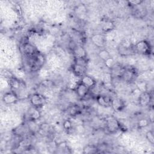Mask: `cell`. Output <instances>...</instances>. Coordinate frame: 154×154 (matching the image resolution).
Returning a JSON list of instances; mask_svg holds the SVG:
<instances>
[{
    "label": "cell",
    "instance_id": "obj_10",
    "mask_svg": "<svg viewBox=\"0 0 154 154\" xmlns=\"http://www.w3.org/2000/svg\"><path fill=\"white\" fill-rule=\"evenodd\" d=\"M79 82L87 86L90 89L94 87L96 84V80L91 76L87 75H85L82 76Z\"/></svg>",
    "mask_w": 154,
    "mask_h": 154
},
{
    "label": "cell",
    "instance_id": "obj_11",
    "mask_svg": "<svg viewBox=\"0 0 154 154\" xmlns=\"http://www.w3.org/2000/svg\"><path fill=\"white\" fill-rule=\"evenodd\" d=\"M73 54L75 58H87V51L81 46H76L73 50Z\"/></svg>",
    "mask_w": 154,
    "mask_h": 154
},
{
    "label": "cell",
    "instance_id": "obj_24",
    "mask_svg": "<svg viewBox=\"0 0 154 154\" xmlns=\"http://www.w3.org/2000/svg\"><path fill=\"white\" fill-rule=\"evenodd\" d=\"M74 63L86 67L87 64V58H75Z\"/></svg>",
    "mask_w": 154,
    "mask_h": 154
},
{
    "label": "cell",
    "instance_id": "obj_16",
    "mask_svg": "<svg viewBox=\"0 0 154 154\" xmlns=\"http://www.w3.org/2000/svg\"><path fill=\"white\" fill-rule=\"evenodd\" d=\"M41 116V114L38 108H36L35 107L32 108V111H31L29 114V119L31 121H36L38 120Z\"/></svg>",
    "mask_w": 154,
    "mask_h": 154
},
{
    "label": "cell",
    "instance_id": "obj_9",
    "mask_svg": "<svg viewBox=\"0 0 154 154\" xmlns=\"http://www.w3.org/2000/svg\"><path fill=\"white\" fill-rule=\"evenodd\" d=\"M115 111H121L125 106V102L120 98H114L111 100V105Z\"/></svg>",
    "mask_w": 154,
    "mask_h": 154
},
{
    "label": "cell",
    "instance_id": "obj_14",
    "mask_svg": "<svg viewBox=\"0 0 154 154\" xmlns=\"http://www.w3.org/2000/svg\"><path fill=\"white\" fill-rule=\"evenodd\" d=\"M8 84L11 88L13 90H14H14L19 89L22 85L21 82H20L19 79L13 76H11V78H8Z\"/></svg>",
    "mask_w": 154,
    "mask_h": 154
},
{
    "label": "cell",
    "instance_id": "obj_12",
    "mask_svg": "<svg viewBox=\"0 0 154 154\" xmlns=\"http://www.w3.org/2000/svg\"><path fill=\"white\" fill-rule=\"evenodd\" d=\"M111 99L106 96L99 94L96 97V101L97 103L103 107H107L111 105Z\"/></svg>",
    "mask_w": 154,
    "mask_h": 154
},
{
    "label": "cell",
    "instance_id": "obj_26",
    "mask_svg": "<svg viewBox=\"0 0 154 154\" xmlns=\"http://www.w3.org/2000/svg\"><path fill=\"white\" fill-rule=\"evenodd\" d=\"M149 122L147 119H142L138 122V126L140 128H144L147 126L149 125Z\"/></svg>",
    "mask_w": 154,
    "mask_h": 154
},
{
    "label": "cell",
    "instance_id": "obj_4",
    "mask_svg": "<svg viewBox=\"0 0 154 154\" xmlns=\"http://www.w3.org/2000/svg\"><path fill=\"white\" fill-rule=\"evenodd\" d=\"M19 100V97L14 91H7L2 96V101L6 105H11L16 103Z\"/></svg>",
    "mask_w": 154,
    "mask_h": 154
},
{
    "label": "cell",
    "instance_id": "obj_2",
    "mask_svg": "<svg viewBox=\"0 0 154 154\" xmlns=\"http://www.w3.org/2000/svg\"><path fill=\"white\" fill-rule=\"evenodd\" d=\"M106 128L110 133H114L120 129V122L113 116L108 117L105 120Z\"/></svg>",
    "mask_w": 154,
    "mask_h": 154
},
{
    "label": "cell",
    "instance_id": "obj_21",
    "mask_svg": "<svg viewBox=\"0 0 154 154\" xmlns=\"http://www.w3.org/2000/svg\"><path fill=\"white\" fill-rule=\"evenodd\" d=\"M79 111V109L78 105H73L70 106L69 109V112L72 116H76V114H78Z\"/></svg>",
    "mask_w": 154,
    "mask_h": 154
},
{
    "label": "cell",
    "instance_id": "obj_27",
    "mask_svg": "<svg viewBox=\"0 0 154 154\" xmlns=\"http://www.w3.org/2000/svg\"><path fill=\"white\" fill-rule=\"evenodd\" d=\"M143 1L141 0H135V1H128V3L133 6H137L138 5H140Z\"/></svg>",
    "mask_w": 154,
    "mask_h": 154
},
{
    "label": "cell",
    "instance_id": "obj_17",
    "mask_svg": "<svg viewBox=\"0 0 154 154\" xmlns=\"http://www.w3.org/2000/svg\"><path fill=\"white\" fill-rule=\"evenodd\" d=\"M133 50H134V49L131 48L129 46L125 45L123 43H122L119 48V54L121 55H127L130 54Z\"/></svg>",
    "mask_w": 154,
    "mask_h": 154
},
{
    "label": "cell",
    "instance_id": "obj_13",
    "mask_svg": "<svg viewBox=\"0 0 154 154\" xmlns=\"http://www.w3.org/2000/svg\"><path fill=\"white\" fill-rule=\"evenodd\" d=\"M150 95L147 91L141 92L138 97V101L141 105H147L150 102Z\"/></svg>",
    "mask_w": 154,
    "mask_h": 154
},
{
    "label": "cell",
    "instance_id": "obj_20",
    "mask_svg": "<svg viewBox=\"0 0 154 154\" xmlns=\"http://www.w3.org/2000/svg\"><path fill=\"white\" fill-rule=\"evenodd\" d=\"M114 27V25L111 21H107L105 22L104 25L103 26V31L105 32H108L112 30Z\"/></svg>",
    "mask_w": 154,
    "mask_h": 154
},
{
    "label": "cell",
    "instance_id": "obj_23",
    "mask_svg": "<svg viewBox=\"0 0 154 154\" xmlns=\"http://www.w3.org/2000/svg\"><path fill=\"white\" fill-rule=\"evenodd\" d=\"M63 128L66 131H69L72 128V123L70 120L67 119V120L64 121V122L63 123Z\"/></svg>",
    "mask_w": 154,
    "mask_h": 154
},
{
    "label": "cell",
    "instance_id": "obj_6",
    "mask_svg": "<svg viewBox=\"0 0 154 154\" xmlns=\"http://www.w3.org/2000/svg\"><path fill=\"white\" fill-rule=\"evenodd\" d=\"M71 70L72 73L78 77H82L85 75L86 72V67L76 64L73 63V64L71 66Z\"/></svg>",
    "mask_w": 154,
    "mask_h": 154
},
{
    "label": "cell",
    "instance_id": "obj_7",
    "mask_svg": "<svg viewBox=\"0 0 154 154\" xmlns=\"http://www.w3.org/2000/svg\"><path fill=\"white\" fill-rule=\"evenodd\" d=\"M23 51L25 55L29 58L34 57L38 52L34 45L29 43H25L23 45Z\"/></svg>",
    "mask_w": 154,
    "mask_h": 154
},
{
    "label": "cell",
    "instance_id": "obj_25",
    "mask_svg": "<svg viewBox=\"0 0 154 154\" xmlns=\"http://www.w3.org/2000/svg\"><path fill=\"white\" fill-rule=\"evenodd\" d=\"M105 65L107 67L109 68L110 69L115 65L116 63L114 61V60L112 58V57H110L109 58H108V60H106L105 61Z\"/></svg>",
    "mask_w": 154,
    "mask_h": 154
},
{
    "label": "cell",
    "instance_id": "obj_8",
    "mask_svg": "<svg viewBox=\"0 0 154 154\" xmlns=\"http://www.w3.org/2000/svg\"><path fill=\"white\" fill-rule=\"evenodd\" d=\"M89 90L90 88H88L87 86H85L80 82L77 84L75 87V92L77 96L81 98L85 97L87 95Z\"/></svg>",
    "mask_w": 154,
    "mask_h": 154
},
{
    "label": "cell",
    "instance_id": "obj_22",
    "mask_svg": "<svg viewBox=\"0 0 154 154\" xmlns=\"http://www.w3.org/2000/svg\"><path fill=\"white\" fill-rule=\"evenodd\" d=\"M146 138L147 140V141L151 144H154V137H153V133L152 131H149L146 133Z\"/></svg>",
    "mask_w": 154,
    "mask_h": 154
},
{
    "label": "cell",
    "instance_id": "obj_19",
    "mask_svg": "<svg viewBox=\"0 0 154 154\" xmlns=\"http://www.w3.org/2000/svg\"><path fill=\"white\" fill-rule=\"evenodd\" d=\"M98 149L93 145H87L83 149L84 153H94L97 152Z\"/></svg>",
    "mask_w": 154,
    "mask_h": 154
},
{
    "label": "cell",
    "instance_id": "obj_3",
    "mask_svg": "<svg viewBox=\"0 0 154 154\" xmlns=\"http://www.w3.org/2000/svg\"><path fill=\"white\" fill-rule=\"evenodd\" d=\"M46 102V97L41 94L34 93L30 97V103L33 107L39 108Z\"/></svg>",
    "mask_w": 154,
    "mask_h": 154
},
{
    "label": "cell",
    "instance_id": "obj_1",
    "mask_svg": "<svg viewBox=\"0 0 154 154\" xmlns=\"http://www.w3.org/2000/svg\"><path fill=\"white\" fill-rule=\"evenodd\" d=\"M135 52L143 55H149L151 51L150 44L146 40H141L138 42L134 47Z\"/></svg>",
    "mask_w": 154,
    "mask_h": 154
},
{
    "label": "cell",
    "instance_id": "obj_15",
    "mask_svg": "<svg viewBox=\"0 0 154 154\" xmlns=\"http://www.w3.org/2000/svg\"><path fill=\"white\" fill-rule=\"evenodd\" d=\"M135 72H134V71L132 69H127L125 68V71H124L122 77L124 79L125 81L129 82V81H131L133 79V78L135 75Z\"/></svg>",
    "mask_w": 154,
    "mask_h": 154
},
{
    "label": "cell",
    "instance_id": "obj_5",
    "mask_svg": "<svg viewBox=\"0 0 154 154\" xmlns=\"http://www.w3.org/2000/svg\"><path fill=\"white\" fill-rule=\"evenodd\" d=\"M91 41L93 45L99 48H103L106 45V37L102 34H96L91 37Z\"/></svg>",
    "mask_w": 154,
    "mask_h": 154
},
{
    "label": "cell",
    "instance_id": "obj_18",
    "mask_svg": "<svg viewBox=\"0 0 154 154\" xmlns=\"http://www.w3.org/2000/svg\"><path fill=\"white\" fill-rule=\"evenodd\" d=\"M98 55L99 57V58L102 60L104 62L108 60V58H109L111 57V55L109 54V52L106 50V49H101L99 52V54H98Z\"/></svg>",
    "mask_w": 154,
    "mask_h": 154
}]
</instances>
